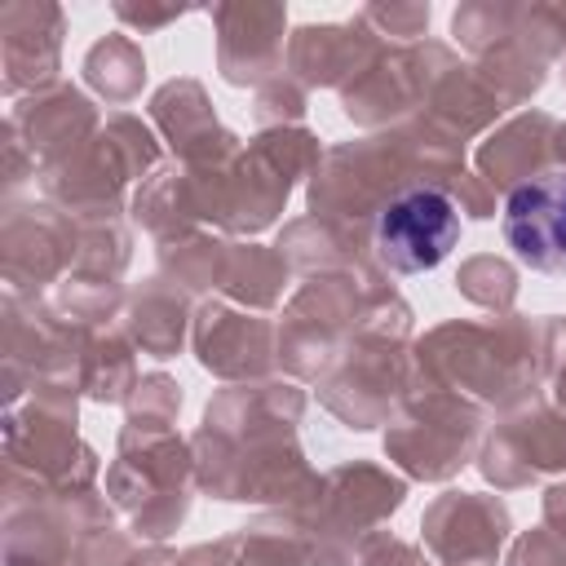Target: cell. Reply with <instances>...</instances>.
Wrapping results in <instances>:
<instances>
[{"label":"cell","instance_id":"1","mask_svg":"<svg viewBox=\"0 0 566 566\" xmlns=\"http://www.w3.org/2000/svg\"><path fill=\"white\" fill-rule=\"evenodd\" d=\"M460 239V208L447 190L416 186L394 195L376 217V256L398 274L433 270Z\"/></svg>","mask_w":566,"mask_h":566},{"label":"cell","instance_id":"2","mask_svg":"<svg viewBox=\"0 0 566 566\" xmlns=\"http://www.w3.org/2000/svg\"><path fill=\"white\" fill-rule=\"evenodd\" d=\"M504 239L522 265L566 274V172H539L509 190Z\"/></svg>","mask_w":566,"mask_h":566}]
</instances>
